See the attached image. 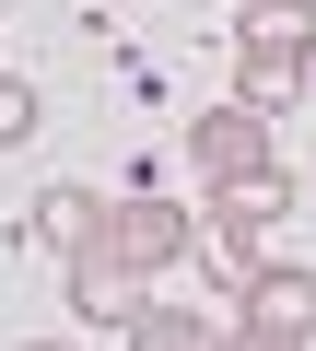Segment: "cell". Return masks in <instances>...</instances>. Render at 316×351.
<instances>
[{
  "label": "cell",
  "mask_w": 316,
  "mask_h": 351,
  "mask_svg": "<svg viewBox=\"0 0 316 351\" xmlns=\"http://www.w3.org/2000/svg\"><path fill=\"white\" fill-rule=\"evenodd\" d=\"M106 246L152 281V269H176V258H199V211H176V199H152V188H129L117 199V223H106Z\"/></svg>",
  "instance_id": "1"
},
{
  "label": "cell",
  "mask_w": 316,
  "mask_h": 351,
  "mask_svg": "<svg viewBox=\"0 0 316 351\" xmlns=\"http://www.w3.org/2000/svg\"><path fill=\"white\" fill-rule=\"evenodd\" d=\"M234 328H258V339H316V269L304 258H258V281L234 293Z\"/></svg>",
  "instance_id": "2"
},
{
  "label": "cell",
  "mask_w": 316,
  "mask_h": 351,
  "mask_svg": "<svg viewBox=\"0 0 316 351\" xmlns=\"http://www.w3.org/2000/svg\"><path fill=\"white\" fill-rule=\"evenodd\" d=\"M71 316H82V328H117V339H129V328L152 316V281H141V269H129L117 246H94V258H71Z\"/></svg>",
  "instance_id": "3"
},
{
  "label": "cell",
  "mask_w": 316,
  "mask_h": 351,
  "mask_svg": "<svg viewBox=\"0 0 316 351\" xmlns=\"http://www.w3.org/2000/svg\"><path fill=\"white\" fill-rule=\"evenodd\" d=\"M188 164L223 188V176H258V164H281V152H269V117H246V106H199V117H188Z\"/></svg>",
  "instance_id": "4"
},
{
  "label": "cell",
  "mask_w": 316,
  "mask_h": 351,
  "mask_svg": "<svg viewBox=\"0 0 316 351\" xmlns=\"http://www.w3.org/2000/svg\"><path fill=\"white\" fill-rule=\"evenodd\" d=\"M106 223H117V199H94V188H47V199L24 211V234H12V246H59V269H71V258H94V246H106Z\"/></svg>",
  "instance_id": "5"
},
{
  "label": "cell",
  "mask_w": 316,
  "mask_h": 351,
  "mask_svg": "<svg viewBox=\"0 0 316 351\" xmlns=\"http://www.w3.org/2000/svg\"><path fill=\"white\" fill-rule=\"evenodd\" d=\"M293 199H304V176H293V164H258V176H223L199 223H223V234H246V246H258V234H269Z\"/></svg>",
  "instance_id": "6"
},
{
  "label": "cell",
  "mask_w": 316,
  "mask_h": 351,
  "mask_svg": "<svg viewBox=\"0 0 316 351\" xmlns=\"http://www.w3.org/2000/svg\"><path fill=\"white\" fill-rule=\"evenodd\" d=\"M234 59H293V71H316V0H258L246 36H234Z\"/></svg>",
  "instance_id": "7"
},
{
  "label": "cell",
  "mask_w": 316,
  "mask_h": 351,
  "mask_svg": "<svg viewBox=\"0 0 316 351\" xmlns=\"http://www.w3.org/2000/svg\"><path fill=\"white\" fill-rule=\"evenodd\" d=\"M234 106H246V117H293V106H304V71H293V59H234Z\"/></svg>",
  "instance_id": "8"
},
{
  "label": "cell",
  "mask_w": 316,
  "mask_h": 351,
  "mask_svg": "<svg viewBox=\"0 0 316 351\" xmlns=\"http://www.w3.org/2000/svg\"><path fill=\"white\" fill-rule=\"evenodd\" d=\"M129 351H223V339H211V316H188V304H152V316L129 328Z\"/></svg>",
  "instance_id": "9"
},
{
  "label": "cell",
  "mask_w": 316,
  "mask_h": 351,
  "mask_svg": "<svg viewBox=\"0 0 316 351\" xmlns=\"http://www.w3.org/2000/svg\"><path fill=\"white\" fill-rule=\"evenodd\" d=\"M36 117H47V106H36V82H24V71H0V152H24V141H36Z\"/></svg>",
  "instance_id": "10"
},
{
  "label": "cell",
  "mask_w": 316,
  "mask_h": 351,
  "mask_svg": "<svg viewBox=\"0 0 316 351\" xmlns=\"http://www.w3.org/2000/svg\"><path fill=\"white\" fill-rule=\"evenodd\" d=\"M223 351H293V339H258V328H234V339H223Z\"/></svg>",
  "instance_id": "11"
},
{
  "label": "cell",
  "mask_w": 316,
  "mask_h": 351,
  "mask_svg": "<svg viewBox=\"0 0 316 351\" xmlns=\"http://www.w3.org/2000/svg\"><path fill=\"white\" fill-rule=\"evenodd\" d=\"M12 351H71V339H12Z\"/></svg>",
  "instance_id": "12"
},
{
  "label": "cell",
  "mask_w": 316,
  "mask_h": 351,
  "mask_svg": "<svg viewBox=\"0 0 316 351\" xmlns=\"http://www.w3.org/2000/svg\"><path fill=\"white\" fill-rule=\"evenodd\" d=\"M246 12H258V0H246Z\"/></svg>",
  "instance_id": "13"
}]
</instances>
